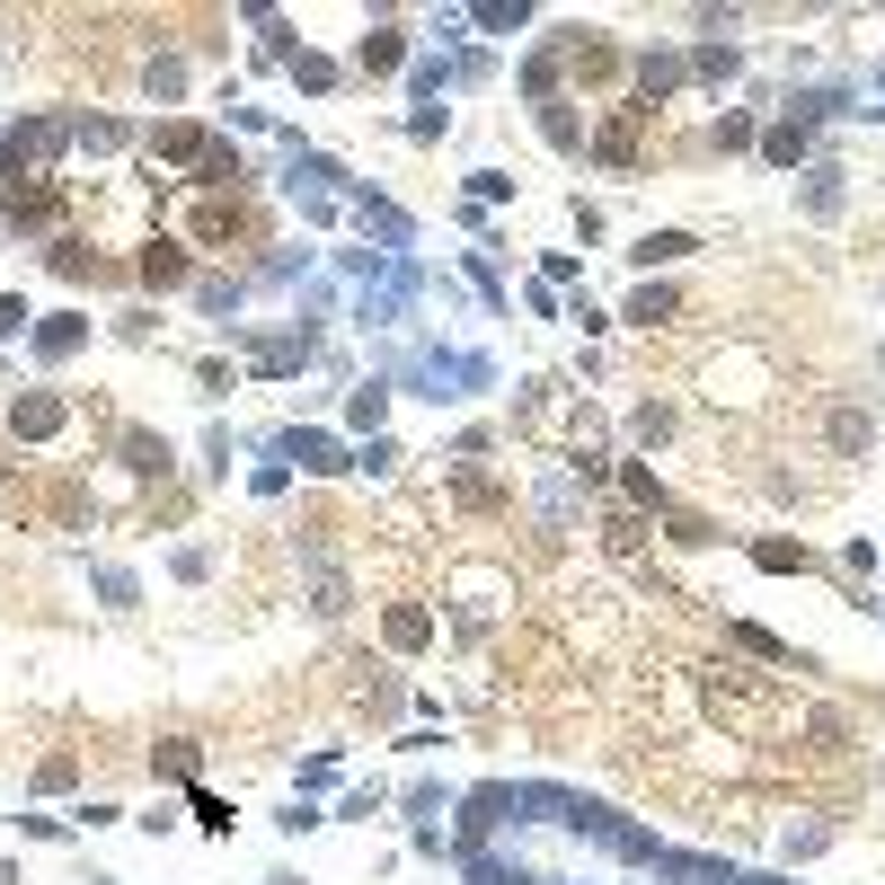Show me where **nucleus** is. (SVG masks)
Returning <instances> with one entry per match:
<instances>
[{
    "label": "nucleus",
    "instance_id": "nucleus-1",
    "mask_svg": "<svg viewBox=\"0 0 885 885\" xmlns=\"http://www.w3.org/2000/svg\"><path fill=\"white\" fill-rule=\"evenodd\" d=\"M10 222L54 230V222H63V195H54V186H10Z\"/></svg>",
    "mask_w": 885,
    "mask_h": 885
},
{
    "label": "nucleus",
    "instance_id": "nucleus-2",
    "mask_svg": "<svg viewBox=\"0 0 885 885\" xmlns=\"http://www.w3.org/2000/svg\"><path fill=\"white\" fill-rule=\"evenodd\" d=\"M867 443H876V425H867L859 408H832V452H841V461H859Z\"/></svg>",
    "mask_w": 885,
    "mask_h": 885
},
{
    "label": "nucleus",
    "instance_id": "nucleus-3",
    "mask_svg": "<svg viewBox=\"0 0 885 885\" xmlns=\"http://www.w3.org/2000/svg\"><path fill=\"white\" fill-rule=\"evenodd\" d=\"M142 283H186V257H177V239H151V248H142Z\"/></svg>",
    "mask_w": 885,
    "mask_h": 885
},
{
    "label": "nucleus",
    "instance_id": "nucleus-4",
    "mask_svg": "<svg viewBox=\"0 0 885 885\" xmlns=\"http://www.w3.org/2000/svg\"><path fill=\"white\" fill-rule=\"evenodd\" d=\"M638 125H647V107H629V116L603 133V160H620V169H629V160H638Z\"/></svg>",
    "mask_w": 885,
    "mask_h": 885
},
{
    "label": "nucleus",
    "instance_id": "nucleus-5",
    "mask_svg": "<svg viewBox=\"0 0 885 885\" xmlns=\"http://www.w3.org/2000/svg\"><path fill=\"white\" fill-rule=\"evenodd\" d=\"M54 425H63L54 399H28V408H19V434H54Z\"/></svg>",
    "mask_w": 885,
    "mask_h": 885
},
{
    "label": "nucleus",
    "instance_id": "nucleus-6",
    "mask_svg": "<svg viewBox=\"0 0 885 885\" xmlns=\"http://www.w3.org/2000/svg\"><path fill=\"white\" fill-rule=\"evenodd\" d=\"M753 558H762V566H770V575H788V566H806V549H788V540H762V549H753Z\"/></svg>",
    "mask_w": 885,
    "mask_h": 885
},
{
    "label": "nucleus",
    "instance_id": "nucleus-7",
    "mask_svg": "<svg viewBox=\"0 0 885 885\" xmlns=\"http://www.w3.org/2000/svg\"><path fill=\"white\" fill-rule=\"evenodd\" d=\"M390 647H425V612H390Z\"/></svg>",
    "mask_w": 885,
    "mask_h": 885
},
{
    "label": "nucleus",
    "instance_id": "nucleus-8",
    "mask_svg": "<svg viewBox=\"0 0 885 885\" xmlns=\"http://www.w3.org/2000/svg\"><path fill=\"white\" fill-rule=\"evenodd\" d=\"M311 594H320V612H346V575H328V566H320V575H311Z\"/></svg>",
    "mask_w": 885,
    "mask_h": 885
},
{
    "label": "nucleus",
    "instance_id": "nucleus-9",
    "mask_svg": "<svg viewBox=\"0 0 885 885\" xmlns=\"http://www.w3.org/2000/svg\"><path fill=\"white\" fill-rule=\"evenodd\" d=\"M364 63H373V72H390V63H399V36H390V28H381V36H364Z\"/></svg>",
    "mask_w": 885,
    "mask_h": 885
},
{
    "label": "nucleus",
    "instance_id": "nucleus-10",
    "mask_svg": "<svg viewBox=\"0 0 885 885\" xmlns=\"http://www.w3.org/2000/svg\"><path fill=\"white\" fill-rule=\"evenodd\" d=\"M0 487H10V461H0Z\"/></svg>",
    "mask_w": 885,
    "mask_h": 885
}]
</instances>
